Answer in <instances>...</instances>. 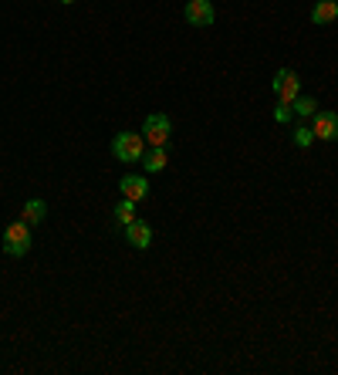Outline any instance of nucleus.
<instances>
[{
  "instance_id": "12",
  "label": "nucleus",
  "mask_w": 338,
  "mask_h": 375,
  "mask_svg": "<svg viewBox=\"0 0 338 375\" xmlns=\"http://www.w3.org/2000/svg\"><path fill=\"white\" fill-rule=\"evenodd\" d=\"M291 109H295V115H301V119H311V115L318 112V102L311 95H298L295 102H291Z\"/></svg>"
},
{
  "instance_id": "15",
  "label": "nucleus",
  "mask_w": 338,
  "mask_h": 375,
  "mask_svg": "<svg viewBox=\"0 0 338 375\" xmlns=\"http://www.w3.org/2000/svg\"><path fill=\"white\" fill-rule=\"evenodd\" d=\"M291 115H295V109H291L288 102H278V105H274V122H278V125L291 122Z\"/></svg>"
},
{
  "instance_id": "13",
  "label": "nucleus",
  "mask_w": 338,
  "mask_h": 375,
  "mask_svg": "<svg viewBox=\"0 0 338 375\" xmlns=\"http://www.w3.org/2000/svg\"><path fill=\"white\" fill-rule=\"evenodd\" d=\"M132 220H136V203L122 196V203L115 207V223H122V227H129Z\"/></svg>"
},
{
  "instance_id": "16",
  "label": "nucleus",
  "mask_w": 338,
  "mask_h": 375,
  "mask_svg": "<svg viewBox=\"0 0 338 375\" xmlns=\"http://www.w3.org/2000/svg\"><path fill=\"white\" fill-rule=\"evenodd\" d=\"M61 4H75V0H61Z\"/></svg>"
},
{
  "instance_id": "4",
  "label": "nucleus",
  "mask_w": 338,
  "mask_h": 375,
  "mask_svg": "<svg viewBox=\"0 0 338 375\" xmlns=\"http://www.w3.org/2000/svg\"><path fill=\"white\" fill-rule=\"evenodd\" d=\"M271 88H274L278 102H288V105H291V102L301 95V78H298L291 68H278V75H274Z\"/></svg>"
},
{
  "instance_id": "9",
  "label": "nucleus",
  "mask_w": 338,
  "mask_h": 375,
  "mask_svg": "<svg viewBox=\"0 0 338 375\" xmlns=\"http://www.w3.org/2000/svg\"><path fill=\"white\" fill-rule=\"evenodd\" d=\"M169 163V146H153L149 153H142V169L146 173H163Z\"/></svg>"
},
{
  "instance_id": "5",
  "label": "nucleus",
  "mask_w": 338,
  "mask_h": 375,
  "mask_svg": "<svg viewBox=\"0 0 338 375\" xmlns=\"http://www.w3.org/2000/svg\"><path fill=\"white\" fill-rule=\"evenodd\" d=\"M183 17H186V24H193V28H210L213 21H217V11H213L210 0H186Z\"/></svg>"
},
{
  "instance_id": "11",
  "label": "nucleus",
  "mask_w": 338,
  "mask_h": 375,
  "mask_svg": "<svg viewBox=\"0 0 338 375\" xmlns=\"http://www.w3.org/2000/svg\"><path fill=\"white\" fill-rule=\"evenodd\" d=\"M44 217H48V203L44 200H28L24 203V210H21V220H28V223H44Z\"/></svg>"
},
{
  "instance_id": "1",
  "label": "nucleus",
  "mask_w": 338,
  "mask_h": 375,
  "mask_svg": "<svg viewBox=\"0 0 338 375\" xmlns=\"http://www.w3.org/2000/svg\"><path fill=\"white\" fill-rule=\"evenodd\" d=\"M34 244V234H31V223L28 220H14L7 223V230H4V254L7 257H24Z\"/></svg>"
},
{
  "instance_id": "6",
  "label": "nucleus",
  "mask_w": 338,
  "mask_h": 375,
  "mask_svg": "<svg viewBox=\"0 0 338 375\" xmlns=\"http://www.w3.org/2000/svg\"><path fill=\"white\" fill-rule=\"evenodd\" d=\"M311 132L315 139H325V142H338V115L335 112H315L311 115Z\"/></svg>"
},
{
  "instance_id": "7",
  "label": "nucleus",
  "mask_w": 338,
  "mask_h": 375,
  "mask_svg": "<svg viewBox=\"0 0 338 375\" xmlns=\"http://www.w3.org/2000/svg\"><path fill=\"white\" fill-rule=\"evenodd\" d=\"M119 190H122V196L126 200H132V203H142L146 196H149V183H146V176H122L119 180Z\"/></svg>"
},
{
  "instance_id": "2",
  "label": "nucleus",
  "mask_w": 338,
  "mask_h": 375,
  "mask_svg": "<svg viewBox=\"0 0 338 375\" xmlns=\"http://www.w3.org/2000/svg\"><path fill=\"white\" fill-rule=\"evenodd\" d=\"M142 153H146V139L139 132H119L112 139V156L119 163H139Z\"/></svg>"
},
{
  "instance_id": "3",
  "label": "nucleus",
  "mask_w": 338,
  "mask_h": 375,
  "mask_svg": "<svg viewBox=\"0 0 338 375\" xmlns=\"http://www.w3.org/2000/svg\"><path fill=\"white\" fill-rule=\"evenodd\" d=\"M169 136H173V122H169V115L163 112H153L146 125H142V139L149 142V146H169Z\"/></svg>"
},
{
  "instance_id": "8",
  "label": "nucleus",
  "mask_w": 338,
  "mask_h": 375,
  "mask_svg": "<svg viewBox=\"0 0 338 375\" xmlns=\"http://www.w3.org/2000/svg\"><path fill=\"white\" fill-rule=\"evenodd\" d=\"M126 244H132L136 250H146L149 244H153V227L146 220H132L126 227Z\"/></svg>"
},
{
  "instance_id": "10",
  "label": "nucleus",
  "mask_w": 338,
  "mask_h": 375,
  "mask_svg": "<svg viewBox=\"0 0 338 375\" xmlns=\"http://www.w3.org/2000/svg\"><path fill=\"white\" fill-rule=\"evenodd\" d=\"M311 21H315V24H332V21H338V0H318V4L311 7Z\"/></svg>"
},
{
  "instance_id": "14",
  "label": "nucleus",
  "mask_w": 338,
  "mask_h": 375,
  "mask_svg": "<svg viewBox=\"0 0 338 375\" xmlns=\"http://www.w3.org/2000/svg\"><path fill=\"white\" fill-rule=\"evenodd\" d=\"M311 142H315V132H311V125H298V129H295V146H298V149H308Z\"/></svg>"
}]
</instances>
